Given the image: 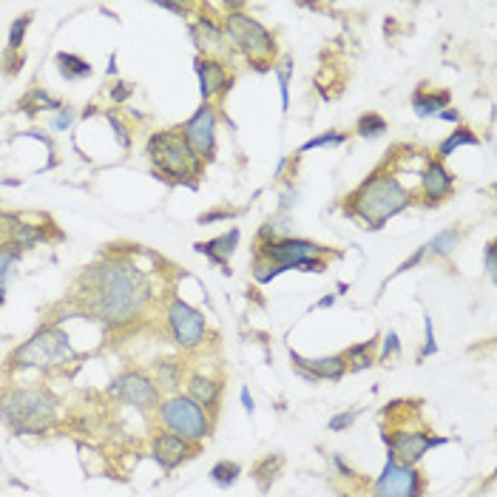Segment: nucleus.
<instances>
[{
  "instance_id": "nucleus-1",
  "label": "nucleus",
  "mask_w": 497,
  "mask_h": 497,
  "mask_svg": "<svg viewBox=\"0 0 497 497\" xmlns=\"http://www.w3.org/2000/svg\"><path fill=\"white\" fill-rule=\"evenodd\" d=\"M154 279L131 253L105 256L88 264L72 287V302L80 315L103 324L105 330H123L137 324L154 304Z\"/></svg>"
},
{
  "instance_id": "nucleus-2",
  "label": "nucleus",
  "mask_w": 497,
  "mask_h": 497,
  "mask_svg": "<svg viewBox=\"0 0 497 497\" xmlns=\"http://www.w3.org/2000/svg\"><path fill=\"white\" fill-rule=\"evenodd\" d=\"M413 199L415 194L401 183L398 171L381 165L344 199V214L355 219L361 228L378 231L393 216L410 208Z\"/></svg>"
},
{
  "instance_id": "nucleus-3",
  "label": "nucleus",
  "mask_w": 497,
  "mask_h": 497,
  "mask_svg": "<svg viewBox=\"0 0 497 497\" xmlns=\"http://www.w3.org/2000/svg\"><path fill=\"white\" fill-rule=\"evenodd\" d=\"M330 251L324 244H315L299 236H279V239H259L256 242V264L253 279L259 284L273 282L287 270H304V273H324Z\"/></svg>"
},
{
  "instance_id": "nucleus-4",
  "label": "nucleus",
  "mask_w": 497,
  "mask_h": 497,
  "mask_svg": "<svg viewBox=\"0 0 497 497\" xmlns=\"http://www.w3.org/2000/svg\"><path fill=\"white\" fill-rule=\"evenodd\" d=\"M57 406V398L46 387H6L0 393V418L15 435L52 432Z\"/></svg>"
},
{
  "instance_id": "nucleus-5",
  "label": "nucleus",
  "mask_w": 497,
  "mask_h": 497,
  "mask_svg": "<svg viewBox=\"0 0 497 497\" xmlns=\"http://www.w3.org/2000/svg\"><path fill=\"white\" fill-rule=\"evenodd\" d=\"M145 156L151 160L154 171L165 176V183L174 185H191L196 188V179H202L205 163L191 151V145L183 137V128L156 131L145 143Z\"/></svg>"
},
{
  "instance_id": "nucleus-6",
  "label": "nucleus",
  "mask_w": 497,
  "mask_h": 497,
  "mask_svg": "<svg viewBox=\"0 0 497 497\" xmlns=\"http://www.w3.org/2000/svg\"><path fill=\"white\" fill-rule=\"evenodd\" d=\"M77 361L72 350V338L60 324H46L40 327L26 344H20L9 355V373H26V370H43L55 373L65 364Z\"/></svg>"
},
{
  "instance_id": "nucleus-7",
  "label": "nucleus",
  "mask_w": 497,
  "mask_h": 497,
  "mask_svg": "<svg viewBox=\"0 0 497 497\" xmlns=\"http://www.w3.org/2000/svg\"><path fill=\"white\" fill-rule=\"evenodd\" d=\"M222 32H224V40H231L236 52H242L256 72L273 69L276 49H279L276 37L270 29H264L256 17L244 15L242 9H231L222 17Z\"/></svg>"
},
{
  "instance_id": "nucleus-8",
  "label": "nucleus",
  "mask_w": 497,
  "mask_h": 497,
  "mask_svg": "<svg viewBox=\"0 0 497 497\" xmlns=\"http://www.w3.org/2000/svg\"><path fill=\"white\" fill-rule=\"evenodd\" d=\"M156 421H160L165 432L183 438L188 443H202L214 432V415H208L185 393H174L163 398V403L156 406Z\"/></svg>"
},
{
  "instance_id": "nucleus-9",
  "label": "nucleus",
  "mask_w": 497,
  "mask_h": 497,
  "mask_svg": "<svg viewBox=\"0 0 497 497\" xmlns=\"http://www.w3.org/2000/svg\"><path fill=\"white\" fill-rule=\"evenodd\" d=\"M108 395L125 406H134V410L140 413H156V406L163 403L160 387H156L154 378L143 370H123L120 375H114Z\"/></svg>"
},
{
  "instance_id": "nucleus-10",
  "label": "nucleus",
  "mask_w": 497,
  "mask_h": 497,
  "mask_svg": "<svg viewBox=\"0 0 497 497\" xmlns=\"http://www.w3.org/2000/svg\"><path fill=\"white\" fill-rule=\"evenodd\" d=\"M165 322H168V333L174 342L183 347V350H196L205 344V335H208V319L205 313L191 307L188 302H183L179 296H174L165 307Z\"/></svg>"
},
{
  "instance_id": "nucleus-11",
  "label": "nucleus",
  "mask_w": 497,
  "mask_h": 497,
  "mask_svg": "<svg viewBox=\"0 0 497 497\" xmlns=\"http://www.w3.org/2000/svg\"><path fill=\"white\" fill-rule=\"evenodd\" d=\"M383 443L390 446V458L403 466H418V461L432 452L435 446H443L446 438L429 435L426 429H383Z\"/></svg>"
},
{
  "instance_id": "nucleus-12",
  "label": "nucleus",
  "mask_w": 497,
  "mask_h": 497,
  "mask_svg": "<svg viewBox=\"0 0 497 497\" xmlns=\"http://www.w3.org/2000/svg\"><path fill=\"white\" fill-rule=\"evenodd\" d=\"M426 481L418 472V466H403L393 458H387V466L375 478L370 497H423Z\"/></svg>"
},
{
  "instance_id": "nucleus-13",
  "label": "nucleus",
  "mask_w": 497,
  "mask_h": 497,
  "mask_svg": "<svg viewBox=\"0 0 497 497\" xmlns=\"http://www.w3.org/2000/svg\"><path fill=\"white\" fill-rule=\"evenodd\" d=\"M183 137L202 163H211L216 154V108L202 103L196 114L183 125Z\"/></svg>"
},
{
  "instance_id": "nucleus-14",
  "label": "nucleus",
  "mask_w": 497,
  "mask_h": 497,
  "mask_svg": "<svg viewBox=\"0 0 497 497\" xmlns=\"http://www.w3.org/2000/svg\"><path fill=\"white\" fill-rule=\"evenodd\" d=\"M196 69V77H199V94H202V103H214L219 97H224L231 92L234 85V77L231 72L224 69L222 60H214V57H196L194 63Z\"/></svg>"
},
{
  "instance_id": "nucleus-15",
  "label": "nucleus",
  "mask_w": 497,
  "mask_h": 497,
  "mask_svg": "<svg viewBox=\"0 0 497 497\" xmlns=\"http://www.w3.org/2000/svg\"><path fill=\"white\" fill-rule=\"evenodd\" d=\"M293 370H296L307 383H319V381H342L347 375L344 355H322V358H304L299 353L290 350Z\"/></svg>"
},
{
  "instance_id": "nucleus-16",
  "label": "nucleus",
  "mask_w": 497,
  "mask_h": 497,
  "mask_svg": "<svg viewBox=\"0 0 497 497\" xmlns=\"http://www.w3.org/2000/svg\"><path fill=\"white\" fill-rule=\"evenodd\" d=\"M196 449H199V443H188L183 438L165 432V429L151 438V455L165 474L174 472L176 466H183L185 461H191L196 455Z\"/></svg>"
},
{
  "instance_id": "nucleus-17",
  "label": "nucleus",
  "mask_w": 497,
  "mask_h": 497,
  "mask_svg": "<svg viewBox=\"0 0 497 497\" xmlns=\"http://www.w3.org/2000/svg\"><path fill=\"white\" fill-rule=\"evenodd\" d=\"M421 202L423 205H441L443 199L452 196V191H455V176H452L443 165V160H429L426 168L421 171Z\"/></svg>"
},
{
  "instance_id": "nucleus-18",
  "label": "nucleus",
  "mask_w": 497,
  "mask_h": 497,
  "mask_svg": "<svg viewBox=\"0 0 497 497\" xmlns=\"http://www.w3.org/2000/svg\"><path fill=\"white\" fill-rule=\"evenodd\" d=\"M188 35L196 43L199 57H211V55L222 52V46H224V32L216 17H205V15L196 17L194 24H188Z\"/></svg>"
},
{
  "instance_id": "nucleus-19",
  "label": "nucleus",
  "mask_w": 497,
  "mask_h": 497,
  "mask_svg": "<svg viewBox=\"0 0 497 497\" xmlns=\"http://www.w3.org/2000/svg\"><path fill=\"white\" fill-rule=\"evenodd\" d=\"M239 228H231L228 234H222L216 239H208V242H196L194 244V251L202 253V256H208L214 264L222 267V273H231V259L236 253V247H239Z\"/></svg>"
},
{
  "instance_id": "nucleus-20",
  "label": "nucleus",
  "mask_w": 497,
  "mask_h": 497,
  "mask_svg": "<svg viewBox=\"0 0 497 497\" xmlns=\"http://www.w3.org/2000/svg\"><path fill=\"white\" fill-rule=\"evenodd\" d=\"M185 395L191 401H196L202 410L208 415H216L219 403H222V381L219 378H211V375H188V387H185Z\"/></svg>"
},
{
  "instance_id": "nucleus-21",
  "label": "nucleus",
  "mask_w": 497,
  "mask_h": 497,
  "mask_svg": "<svg viewBox=\"0 0 497 497\" xmlns=\"http://www.w3.org/2000/svg\"><path fill=\"white\" fill-rule=\"evenodd\" d=\"M154 383L160 387V393H176L179 387H183V378H185V364L176 358H163L154 364Z\"/></svg>"
},
{
  "instance_id": "nucleus-22",
  "label": "nucleus",
  "mask_w": 497,
  "mask_h": 497,
  "mask_svg": "<svg viewBox=\"0 0 497 497\" xmlns=\"http://www.w3.org/2000/svg\"><path fill=\"white\" fill-rule=\"evenodd\" d=\"M449 103H452V94L446 92V88L443 92H435V88L421 85L413 94V108H415L418 117H438L443 108H449Z\"/></svg>"
},
{
  "instance_id": "nucleus-23",
  "label": "nucleus",
  "mask_w": 497,
  "mask_h": 497,
  "mask_svg": "<svg viewBox=\"0 0 497 497\" xmlns=\"http://www.w3.org/2000/svg\"><path fill=\"white\" fill-rule=\"evenodd\" d=\"M375 338L373 342H367V344H353L347 353H342L344 355V364H347V373H361V370H370L373 364H375Z\"/></svg>"
},
{
  "instance_id": "nucleus-24",
  "label": "nucleus",
  "mask_w": 497,
  "mask_h": 497,
  "mask_svg": "<svg viewBox=\"0 0 497 497\" xmlns=\"http://www.w3.org/2000/svg\"><path fill=\"white\" fill-rule=\"evenodd\" d=\"M55 63H57V72L69 80V83H75V80H85V77H92V63H85L83 57H77V55H65V52H60L57 57H55Z\"/></svg>"
},
{
  "instance_id": "nucleus-25",
  "label": "nucleus",
  "mask_w": 497,
  "mask_h": 497,
  "mask_svg": "<svg viewBox=\"0 0 497 497\" xmlns=\"http://www.w3.org/2000/svg\"><path fill=\"white\" fill-rule=\"evenodd\" d=\"M20 259H24V253H20L15 244H0V304H4L6 284L15 273V267L20 264Z\"/></svg>"
},
{
  "instance_id": "nucleus-26",
  "label": "nucleus",
  "mask_w": 497,
  "mask_h": 497,
  "mask_svg": "<svg viewBox=\"0 0 497 497\" xmlns=\"http://www.w3.org/2000/svg\"><path fill=\"white\" fill-rule=\"evenodd\" d=\"M284 466V458L282 455H267L264 461H259L256 463V469H253V478H256V483H259V489L262 492H267L270 486H273V481L279 478V469Z\"/></svg>"
},
{
  "instance_id": "nucleus-27",
  "label": "nucleus",
  "mask_w": 497,
  "mask_h": 497,
  "mask_svg": "<svg viewBox=\"0 0 497 497\" xmlns=\"http://www.w3.org/2000/svg\"><path fill=\"white\" fill-rule=\"evenodd\" d=\"M20 108L26 111V114H40V111H60L63 108V103L60 100H55V97H49L43 88H35V92H29L24 100H20Z\"/></svg>"
},
{
  "instance_id": "nucleus-28",
  "label": "nucleus",
  "mask_w": 497,
  "mask_h": 497,
  "mask_svg": "<svg viewBox=\"0 0 497 497\" xmlns=\"http://www.w3.org/2000/svg\"><path fill=\"white\" fill-rule=\"evenodd\" d=\"M461 145H481L478 134L469 131V128H455L449 134V137L438 145V160H443V156H449L452 151H458Z\"/></svg>"
},
{
  "instance_id": "nucleus-29",
  "label": "nucleus",
  "mask_w": 497,
  "mask_h": 497,
  "mask_svg": "<svg viewBox=\"0 0 497 497\" xmlns=\"http://www.w3.org/2000/svg\"><path fill=\"white\" fill-rule=\"evenodd\" d=\"M461 231L449 228V231H441L432 242H426V256H449L455 247L461 244Z\"/></svg>"
},
{
  "instance_id": "nucleus-30",
  "label": "nucleus",
  "mask_w": 497,
  "mask_h": 497,
  "mask_svg": "<svg viewBox=\"0 0 497 497\" xmlns=\"http://www.w3.org/2000/svg\"><path fill=\"white\" fill-rule=\"evenodd\" d=\"M355 134L358 137H364V140H375V137H381V134H387V120H383L381 114H375V111H370V114L358 117Z\"/></svg>"
},
{
  "instance_id": "nucleus-31",
  "label": "nucleus",
  "mask_w": 497,
  "mask_h": 497,
  "mask_svg": "<svg viewBox=\"0 0 497 497\" xmlns=\"http://www.w3.org/2000/svg\"><path fill=\"white\" fill-rule=\"evenodd\" d=\"M239 474H242V466L236 461H219L214 469H211V481L219 486V489H228L239 481Z\"/></svg>"
},
{
  "instance_id": "nucleus-32",
  "label": "nucleus",
  "mask_w": 497,
  "mask_h": 497,
  "mask_svg": "<svg viewBox=\"0 0 497 497\" xmlns=\"http://www.w3.org/2000/svg\"><path fill=\"white\" fill-rule=\"evenodd\" d=\"M273 72L279 77V88H282V111L290 108V77H293V57L282 55L279 63L273 65Z\"/></svg>"
},
{
  "instance_id": "nucleus-33",
  "label": "nucleus",
  "mask_w": 497,
  "mask_h": 497,
  "mask_svg": "<svg viewBox=\"0 0 497 497\" xmlns=\"http://www.w3.org/2000/svg\"><path fill=\"white\" fill-rule=\"evenodd\" d=\"M347 143V134L344 131H327V134H319V137H313L307 140L299 154H307V151H315V148H338V145H344Z\"/></svg>"
},
{
  "instance_id": "nucleus-34",
  "label": "nucleus",
  "mask_w": 497,
  "mask_h": 497,
  "mask_svg": "<svg viewBox=\"0 0 497 497\" xmlns=\"http://www.w3.org/2000/svg\"><path fill=\"white\" fill-rule=\"evenodd\" d=\"M32 26V15H20L12 29H9V52L20 55V49H24V40H26V32Z\"/></svg>"
},
{
  "instance_id": "nucleus-35",
  "label": "nucleus",
  "mask_w": 497,
  "mask_h": 497,
  "mask_svg": "<svg viewBox=\"0 0 497 497\" xmlns=\"http://www.w3.org/2000/svg\"><path fill=\"white\" fill-rule=\"evenodd\" d=\"M395 358H401V338H398V333L395 330H390L387 335H383V344H381V364H393Z\"/></svg>"
},
{
  "instance_id": "nucleus-36",
  "label": "nucleus",
  "mask_w": 497,
  "mask_h": 497,
  "mask_svg": "<svg viewBox=\"0 0 497 497\" xmlns=\"http://www.w3.org/2000/svg\"><path fill=\"white\" fill-rule=\"evenodd\" d=\"M358 418H361V410L338 413V415H333V418H330L327 429H330V432H347V429H353V426H355V421H358Z\"/></svg>"
},
{
  "instance_id": "nucleus-37",
  "label": "nucleus",
  "mask_w": 497,
  "mask_h": 497,
  "mask_svg": "<svg viewBox=\"0 0 497 497\" xmlns=\"http://www.w3.org/2000/svg\"><path fill=\"white\" fill-rule=\"evenodd\" d=\"M423 327H426V338H423V350H421V358H429L438 353V344H435V330H432V319H423Z\"/></svg>"
},
{
  "instance_id": "nucleus-38",
  "label": "nucleus",
  "mask_w": 497,
  "mask_h": 497,
  "mask_svg": "<svg viewBox=\"0 0 497 497\" xmlns=\"http://www.w3.org/2000/svg\"><path fill=\"white\" fill-rule=\"evenodd\" d=\"M234 216H236V211H231V208H216V211H208V214H202V216H199V224L228 222V219H234Z\"/></svg>"
},
{
  "instance_id": "nucleus-39",
  "label": "nucleus",
  "mask_w": 497,
  "mask_h": 497,
  "mask_svg": "<svg viewBox=\"0 0 497 497\" xmlns=\"http://www.w3.org/2000/svg\"><path fill=\"white\" fill-rule=\"evenodd\" d=\"M108 123H111V128L117 131V140H120V145H123V148H128V145H131V137H128V128L123 125V120H120L117 114H108Z\"/></svg>"
},
{
  "instance_id": "nucleus-40",
  "label": "nucleus",
  "mask_w": 497,
  "mask_h": 497,
  "mask_svg": "<svg viewBox=\"0 0 497 497\" xmlns=\"http://www.w3.org/2000/svg\"><path fill=\"white\" fill-rule=\"evenodd\" d=\"M423 259H426V244H423V247H418V251H415L410 259H406V262L395 270V276H398V273H406V270H413V267H415V264H421Z\"/></svg>"
},
{
  "instance_id": "nucleus-41",
  "label": "nucleus",
  "mask_w": 497,
  "mask_h": 497,
  "mask_svg": "<svg viewBox=\"0 0 497 497\" xmlns=\"http://www.w3.org/2000/svg\"><path fill=\"white\" fill-rule=\"evenodd\" d=\"M72 123H75V114H72V108H60L52 125H55V131H65V128H69Z\"/></svg>"
},
{
  "instance_id": "nucleus-42",
  "label": "nucleus",
  "mask_w": 497,
  "mask_h": 497,
  "mask_svg": "<svg viewBox=\"0 0 497 497\" xmlns=\"http://www.w3.org/2000/svg\"><path fill=\"white\" fill-rule=\"evenodd\" d=\"M486 270H489V276H492V279L497 276V244H494V242L486 244Z\"/></svg>"
},
{
  "instance_id": "nucleus-43",
  "label": "nucleus",
  "mask_w": 497,
  "mask_h": 497,
  "mask_svg": "<svg viewBox=\"0 0 497 497\" xmlns=\"http://www.w3.org/2000/svg\"><path fill=\"white\" fill-rule=\"evenodd\" d=\"M4 63H6V72L9 75H15L20 65H24V55H15V52H6L4 55Z\"/></svg>"
},
{
  "instance_id": "nucleus-44",
  "label": "nucleus",
  "mask_w": 497,
  "mask_h": 497,
  "mask_svg": "<svg viewBox=\"0 0 497 497\" xmlns=\"http://www.w3.org/2000/svg\"><path fill=\"white\" fill-rule=\"evenodd\" d=\"M156 6H160V9H168V12L179 15V17H185V15L191 12V6H185V4H168V0H160Z\"/></svg>"
},
{
  "instance_id": "nucleus-45",
  "label": "nucleus",
  "mask_w": 497,
  "mask_h": 497,
  "mask_svg": "<svg viewBox=\"0 0 497 497\" xmlns=\"http://www.w3.org/2000/svg\"><path fill=\"white\" fill-rule=\"evenodd\" d=\"M296 199H299V191L287 188V194H282V211H290L293 205H296Z\"/></svg>"
},
{
  "instance_id": "nucleus-46",
  "label": "nucleus",
  "mask_w": 497,
  "mask_h": 497,
  "mask_svg": "<svg viewBox=\"0 0 497 497\" xmlns=\"http://www.w3.org/2000/svg\"><path fill=\"white\" fill-rule=\"evenodd\" d=\"M333 466H335L338 472H342L344 478H355V472H353V469L347 466V461H344L342 455H333Z\"/></svg>"
},
{
  "instance_id": "nucleus-47",
  "label": "nucleus",
  "mask_w": 497,
  "mask_h": 497,
  "mask_svg": "<svg viewBox=\"0 0 497 497\" xmlns=\"http://www.w3.org/2000/svg\"><path fill=\"white\" fill-rule=\"evenodd\" d=\"M131 97V85H125V83H120L117 85V92L111 88V100H117V103H123V100H128Z\"/></svg>"
},
{
  "instance_id": "nucleus-48",
  "label": "nucleus",
  "mask_w": 497,
  "mask_h": 497,
  "mask_svg": "<svg viewBox=\"0 0 497 497\" xmlns=\"http://www.w3.org/2000/svg\"><path fill=\"white\" fill-rule=\"evenodd\" d=\"M438 120H443V123H461V114H458V108H443L441 114H438Z\"/></svg>"
},
{
  "instance_id": "nucleus-49",
  "label": "nucleus",
  "mask_w": 497,
  "mask_h": 497,
  "mask_svg": "<svg viewBox=\"0 0 497 497\" xmlns=\"http://www.w3.org/2000/svg\"><path fill=\"white\" fill-rule=\"evenodd\" d=\"M239 395H242V406H244V413H251V415H253V410H256V403H253V395L247 393V390H242Z\"/></svg>"
},
{
  "instance_id": "nucleus-50",
  "label": "nucleus",
  "mask_w": 497,
  "mask_h": 497,
  "mask_svg": "<svg viewBox=\"0 0 497 497\" xmlns=\"http://www.w3.org/2000/svg\"><path fill=\"white\" fill-rule=\"evenodd\" d=\"M335 299H338L335 293H330V296H324V299H322L319 304H315V307H319V310H327V307H333V304H335Z\"/></svg>"
}]
</instances>
